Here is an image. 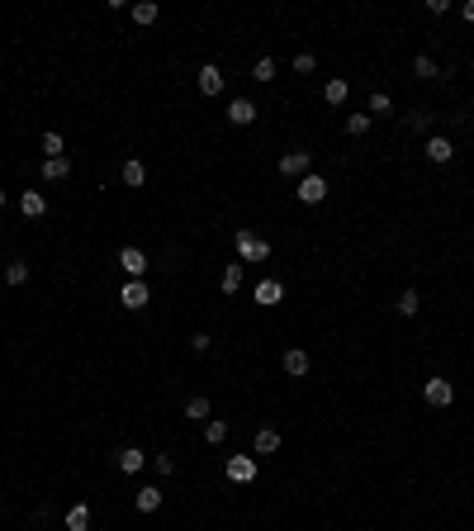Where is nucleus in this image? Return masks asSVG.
I'll use <instances>...</instances> for the list:
<instances>
[{
  "label": "nucleus",
  "instance_id": "obj_30",
  "mask_svg": "<svg viewBox=\"0 0 474 531\" xmlns=\"http://www.w3.org/2000/svg\"><path fill=\"white\" fill-rule=\"evenodd\" d=\"M412 72H417V76H427V81H432V76H441V67L432 62V57H417V62H412Z\"/></svg>",
  "mask_w": 474,
  "mask_h": 531
},
{
  "label": "nucleus",
  "instance_id": "obj_25",
  "mask_svg": "<svg viewBox=\"0 0 474 531\" xmlns=\"http://www.w3.org/2000/svg\"><path fill=\"white\" fill-rule=\"evenodd\" d=\"M223 437H228V422L209 418V422H204V441H209V446H223Z\"/></svg>",
  "mask_w": 474,
  "mask_h": 531
},
{
  "label": "nucleus",
  "instance_id": "obj_6",
  "mask_svg": "<svg viewBox=\"0 0 474 531\" xmlns=\"http://www.w3.org/2000/svg\"><path fill=\"white\" fill-rule=\"evenodd\" d=\"M147 299H152V290H147V285L142 280H128L124 290H119V304H124L128 313H138V309H147Z\"/></svg>",
  "mask_w": 474,
  "mask_h": 531
},
{
  "label": "nucleus",
  "instance_id": "obj_21",
  "mask_svg": "<svg viewBox=\"0 0 474 531\" xmlns=\"http://www.w3.org/2000/svg\"><path fill=\"white\" fill-rule=\"evenodd\" d=\"M133 503H138V513H157V508H161V489H152V484L138 489V498H133Z\"/></svg>",
  "mask_w": 474,
  "mask_h": 531
},
{
  "label": "nucleus",
  "instance_id": "obj_22",
  "mask_svg": "<svg viewBox=\"0 0 474 531\" xmlns=\"http://www.w3.org/2000/svg\"><path fill=\"white\" fill-rule=\"evenodd\" d=\"M142 181H147V166H142L138 156H128L124 161V185H142Z\"/></svg>",
  "mask_w": 474,
  "mask_h": 531
},
{
  "label": "nucleus",
  "instance_id": "obj_9",
  "mask_svg": "<svg viewBox=\"0 0 474 531\" xmlns=\"http://www.w3.org/2000/svg\"><path fill=\"white\" fill-rule=\"evenodd\" d=\"M252 451H256V455H275V451H280V432H275V427H256Z\"/></svg>",
  "mask_w": 474,
  "mask_h": 531
},
{
  "label": "nucleus",
  "instance_id": "obj_4",
  "mask_svg": "<svg viewBox=\"0 0 474 531\" xmlns=\"http://www.w3.org/2000/svg\"><path fill=\"white\" fill-rule=\"evenodd\" d=\"M294 195H299V204H323L328 200V181H323L318 171H308L299 185H294Z\"/></svg>",
  "mask_w": 474,
  "mask_h": 531
},
{
  "label": "nucleus",
  "instance_id": "obj_35",
  "mask_svg": "<svg viewBox=\"0 0 474 531\" xmlns=\"http://www.w3.org/2000/svg\"><path fill=\"white\" fill-rule=\"evenodd\" d=\"M465 24H474V0H465Z\"/></svg>",
  "mask_w": 474,
  "mask_h": 531
},
{
  "label": "nucleus",
  "instance_id": "obj_29",
  "mask_svg": "<svg viewBox=\"0 0 474 531\" xmlns=\"http://www.w3.org/2000/svg\"><path fill=\"white\" fill-rule=\"evenodd\" d=\"M62 147H67L62 133H52V128H47V133H43V152H47V156H62Z\"/></svg>",
  "mask_w": 474,
  "mask_h": 531
},
{
  "label": "nucleus",
  "instance_id": "obj_2",
  "mask_svg": "<svg viewBox=\"0 0 474 531\" xmlns=\"http://www.w3.org/2000/svg\"><path fill=\"white\" fill-rule=\"evenodd\" d=\"M223 474H228L233 484H252L256 479V455H228V460H223Z\"/></svg>",
  "mask_w": 474,
  "mask_h": 531
},
{
  "label": "nucleus",
  "instance_id": "obj_33",
  "mask_svg": "<svg viewBox=\"0 0 474 531\" xmlns=\"http://www.w3.org/2000/svg\"><path fill=\"white\" fill-rule=\"evenodd\" d=\"M190 351H200V356L209 351V337H204V332H195V337H190Z\"/></svg>",
  "mask_w": 474,
  "mask_h": 531
},
{
  "label": "nucleus",
  "instance_id": "obj_31",
  "mask_svg": "<svg viewBox=\"0 0 474 531\" xmlns=\"http://www.w3.org/2000/svg\"><path fill=\"white\" fill-rule=\"evenodd\" d=\"M252 76H256V81H275V62H270V57H261V62L252 67Z\"/></svg>",
  "mask_w": 474,
  "mask_h": 531
},
{
  "label": "nucleus",
  "instance_id": "obj_20",
  "mask_svg": "<svg viewBox=\"0 0 474 531\" xmlns=\"http://www.w3.org/2000/svg\"><path fill=\"white\" fill-rule=\"evenodd\" d=\"M133 19H138V24H157L161 5H157V0H138V5H133Z\"/></svg>",
  "mask_w": 474,
  "mask_h": 531
},
{
  "label": "nucleus",
  "instance_id": "obj_12",
  "mask_svg": "<svg viewBox=\"0 0 474 531\" xmlns=\"http://www.w3.org/2000/svg\"><path fill=\"white\" fill-rule=\"evenodd\" d=\"M252 119H256V105H252V100H233V105H228V124H233V128H247Z\"/></svg>",
  "mask_w": 474,
  "mask_h": 531
},
{
  "label": "nucleus",
  "instance_id": "obj_36",
  "mask_svg": "<svg viewBox=\"0 0 474 531\" xmlns=\"http://www.w3.org/2000/svg\"><path fill=\"white\" fill-rule=\"evenodd\" d=\"M0 209H5V185H0Z\"/></svg>",
  "mask_w": 474,
  "mask_h": 531
},
{
  "label": "nucleus",
  "instance_id": "obj_28",
  "mask_svg": "<svg viewBox=\"0 0 474 531\" xmlns=\"http://www.w3.org/2000/svg\"><path fill=\"white\" fill-rule=\"evenodd\" d=\"M408 128H412V133H427V128H432V110H412L408 114Z\"/></svg>",
  "mask_w": 474,
  "mask_h": 531
},
{
  "label": "nucleus",
  "instance_id": "obj_5",
  "mask_svg": "<svg viewBox=\"0 0 474 531\" xmlns=\"http://www.w3.org/2000/svg\"><path fill=\"white\" fill-rule=\"evenodd\" d=\"M280 171H284V176H299V181H304V176L313 171V152H304V147L284 152V156H280Z\"/></svg>",
  "mask_w": 474,
  "mask_h": 531
},
{
  "label": "nucleus",
  "instance_id": "obj_27",
  "mask_svg": "<svg viewBox=\"0 0 474 531\" xmlns=\"http://www.w3.org/2000/svg\"><path fill=\"white\" fill-rule=\"evenodd\" d=\"M24 280H29V266H24V261L5 266V285H24Z\"/></svg>",
  "mask_w": 474,
  "mask_h": 531
},
{
  "label": "nucleus",
  "instance_id": "obj_10",
  "mask_svg": "<svg viewBox=\"0 0 474 531\" xmlns=\"http://www.w3.org/2000/svg\"><path fill=\"white\" fill-rule=\"evenodd\" d=\"M114 465L124 469V474H138V469L147 465V455H142L138 446H124V451H114Z\"/></svg>",
  "mask_w": 474,
  "mask_h": 531
},
{
  "label": "nucleus",
  "instance_id": "obj_17",
  "mask_svg": "<svg viewBox=\"0 0 474 531\" xmlns=\"http://www.w3.org/2000/svg\"><path fill=\"white\" fill-rule=\"evenodd\" d=\"M67 531H91V508H86V503H71V508H67Z\"/></svg>",
  "mask_w": 474,
  "mask_h": 531
},
{
  "label": "nucleus",
  "instance_id": "obj_13",
  "mask_svg": "<svg viewBox=\"0 0 474 531\" xmlns=\"http://www.w3.org/2000/svg\"><path fill=\"white\" fill-rule=\"evenodd\" d=\"M223 91V72L214 62H204L200 67V95H219Z\"/></svg>",
  "mask_w": 474,
  "mask_h": 531
},
{
  "label": "nucleus",
  "instance_id": "obj_16",
  "mask_svg": "<svg viewBox=\"0 0 474 531\" xmlns=\"http://www.w3.org/2000/svg\"><path fill=\"white\" fill-rule=\"evenodd\" d=\"M456 156V147H451V138H427V161H437V166H446Z\"/></svg>",
  "mask_w": 474,
  "mask_h": 531
},
{
  "label": "nucleus",
  "instance_id": "obj_26",
  "mask_svg": "<svg viewBox=\"0 0 474 531\" xmlns=\"http://www.w3.org/2000/svg\"><path fill=\"white\" fill-rule=\"evenodd\" d=\"M185 418H195V422H204V418H209V399H204V394H195V399L185 404Z\"/></svg>",
  "mask_w": 474,
  "mask_h": 531
},
{
  "label": "nucleus",
  "instance_id": "obj_14",
  "mask_svg": "<svg viewBox=\"0 0 474 531\" xmlns=\"http://www.w3.org/2000/svg\"><path fill=\"white\" fill-rule=\"evenodd\" d=\"M67 176H71V161H67V156H43V181L57 185V181H67Z\"/></svg>",
  "mask_w": 474,
  "mask_h": 531
},
{
  "label": "nucleus",
  "instance_id": "obj_18",
  "mask_svg": "<svg viewBox=\"0 0 474 531\" xmlns=\"http://www.w3.org/2000/svg\"><path fill=\"white\" fill-rule=\"evenodd\" d=\"M280 299H284V285L280 280H261V285H256V304H266V309H270V304H280Z\"/></svg>",
  "mask_w": 474,
  "mask_h": 531
},
{
  "label": "nucleus",
  "instance_id": "obj_34",
  "mask_svg": "<svg viewBox=\"0 0 474 531\" xmlns=\"http://www.w3.org/2000/svg\"><path fill=\"white\" fill-rule=\"evenodd\" d=\"M294 72H313V52H299V57H294Z\"/></svg>",
  "mask_w": 474,
  "mask_h": 531
},
{
  "label": "nucleus",
  "instance_id": "obj_32",
  "mask_svg": "<svg viewBox=\"0 0 474 531\" xmlns=\"http://www.w3.org/2000/svg\"><path fill=\"white\" fill-rule=\"evenodd\" d=\"M375 114H389V95H384V91L370 95V119H375Z\"/></svg>",
  "mask_w": 474,
  "mask_h": 531
},
{
  "label": "nucleus",
  "instance_id": "obj_3",
  "mask_svg": "<svg viewBox=\"0 0 474 531\" xmlns=\"http://www.w3.org/2000/svg\"><path fill=\"white\" fill-rule=\"evenodd\" d=\"M422 399L432 408H451V399H456V384H451V379H441V375H432L422 384Z\"/></svg>",
  "mask_w": 474,
  "mask_h": 531
},
{
  "label": "nucleus",
  "instance_id": "obj_23",
  "mask_svg": "<svg viewBox=\"0 0 474 531\" xmlns=\"http://www.w3.org/2000/svg\"><path fill=\"white\" fill-rule=\"evenodd\" d=\"M398 313H403V318H412V313L422 309V295H417V290H403V295H398V304H394Z\"/></svg>",
  "mask_w": 474,
  "mask_h": 531
},
{
  "label": "nucleus",
  "instance_id": "obj_7",
  "mask_svg": "<svg viewBox=\"0 0 474 531\" xmlns=\"http://www.w3.org/2000/svg\"><path fill=\"white\" fill-rule=\"evenodd\" d=\"M19 214H24V219H43L47 214V195L43 190H24V195H19Z\"/></svg>",
  "mask_w": 474,
  "mask_h": 531
},
{
  "label": "nucleus",
  "instance_id": "obj_15",
  "mask_svg": "<svg viewBox=\"0 0 474 531\" xmlns=\"http://www.w3.org/2000/svg\"><path fill=\"white\" fill-rule=\"evenodd\" d=\"M347 95H351V81L347 76H332L328 86H323V100H328V105H347Z\"/></svg>",
  "mask_w": 474,
  "mask_h": 531
},
{
  "label": "nucleus",
  "instance_id": "obj_19",
  "mask_svg": "<svg viewBox=\"0 0 474 531\" xmlns=\"http://www.w3.org/2000/svg\"><path fill=\"white\" fill-rule=\"evenodd\" d=\"M219 290H223V295H237V290H242V261L223 266V280H219Z\"/></svg>",
  "mask_w": 474,
  "mask_h": 531
},
{
  "label": "nucleus",
  "instance_id": "obj_11",
  "mask_svg": "<svg viewBox=\"0 0 474 531\" xmlns=\"http://www.w3.org/2000/svg\"><path fill=\"white\" fill-rule=\"evenodd\" d=\"M119 266H124V275L138 280L142 270H147V256H142V247H124V251H119Z\"/></svg>",
  "mask_w": 474,
  "mask_h": 531
},
{
  "label": "nucleus",
  "instance_id": "obj_1",
  "mask_svg": "<svg viewBox=\"0 0 474 531\" xmlns=\"http://www.w3.org/2000/svg\"><path fill=\"white\" fill-rule=\"evenodd\" d=\"M237 261H242V266L270 261V242L261 233H252V228H237Z\"/></svg>",
  "mask_w": 474,
  "mask_h": 531
},
{
  "label": "nucleus",
  "instance_id": "obj_24",
  "mask_svg": "<svg viewBox=\"0 0 474 531\" xmlns=\"http://www.w3.org/2000/svg\"><path fill=\"white\" fill-rule=\"evenodd\" d=\"M370 124H375L370 114H347V133H351V138H365V133H370Z\"/></svg>",
  "mask_w": 474,
  "mask_h": 531
},
{
  "label": "nucleus",
  "instance_id": "obj_8",
  "mask_svg": "<svg viewBox=\"0 0 474 531\" xmlns=\"http://www.w3.org/2000/svg\"><path fill=\"white\" fill-rule=\"evenodd\" d=\"M308 370H313V360H308V351H299V346H289V351H284V375H308Z\"/></svg>",
  "mask_w": 474,
  "mask_h": 531
}]
</instances>
